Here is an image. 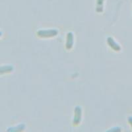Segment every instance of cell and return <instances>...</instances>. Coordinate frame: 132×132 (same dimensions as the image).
<instances>
[{
  "label": "cell",
  "instance_id": "1",
  "mask_svg": "<svg viewBox=\"0 0 132 132\" xmlns=\"http://www.w3.org/2000/svg\"><path fill=\"white\" fill-rule=\"evenodd\" d=\"M129 122H130V123H132V117H131V118H129Z\"/></svg>",
  "mask_w": 132,
  "mask_h": 132
}]
</instances>
